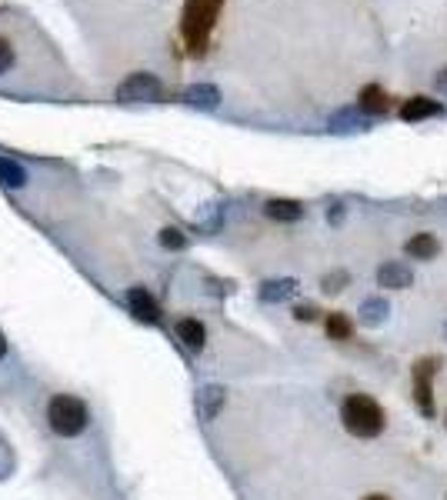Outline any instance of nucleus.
<instances>
[{
	"instance_id": "22",
	"label": "nucleus",
	"mask_w": 447,
	"mask_h": 500,
	"mask_svg": "<svg viewBox=\"0 0 447 500\" xmlns=\"http://www.w3.org/2000/svg\"><path fill=\"white\" fill-rule=\"evenodd\" d=\"M294 321H318V307L314 304H301V307H294Z\"/></svg>"
},
{
	"instance_id": "28",
	"label": "nucleus",
	"mask_w": 447,
	"mask_h": 500,
	"mask_svg": "<svg viewBox=\"0 0 447 500\" xmlns=\"http://www.w3.org/2000/svg\"><path fill=\"white\" fill-rule=\"evenodd\" d=\"M444 424H447V413H444Z\"/></svg>"
},
{
	"instance_id": "14",
	"label": "nucleus",
	"mask_w": 447,
	"mask_h": 500,
	"mask_svg": "<svg viewBox=\"0 0 447 500\" xmlns=\"http://www.w3.org/2000/svg\"><path fill=\"white\" fill-rule=\"evenodd\" d=\"M327 127H331V130H364V127H368V113L358 111V107H347V111L331 113Z\"/></svg>"
},
{
	"instance_id": "27",
	"label": "nucleus",
	"mask_w": 447,
	"mask_h": 500,
	"mask_svg": "<svg viewBox=\"0 0 447 500\" xmlns=\"http://www.w3.org/2000/svg\"><path fill=\"white\" fill-rule=\"evenodd\" d=\"M364 500H391L387 494H371V497H364Z\"/></svg>"
},
{
	"instance_id": "21",
	"label": "nucleus",
	"mask_w": 447,
	"mask_h": 500,
	"mask_svg": "<svg viewBox=\"0 0 447 500\" xmlns=\"http://www.w3.org/2000/svg\"><path fill=\"white\" fill-rule=\"evenodd\" d=\"M13 61H17V57H13V47L0 38V74H7V71L13 67Z\"/></svg>"
},
{
	"instance_id": "1",
	"label": "nucleus",
	"mask_w": 447,
	"mask_h": 500,
	"mask_svg": "<svg viewBox=\"0 0 447 500\" xmlns=\"http://www.w3.org/2000/svg\"><path fill=\"white\" fill-rule=\"evenodd\" d=\"M341 421H344L347 434L360 440L377 438L384 430V424H387L384 407L374 397H368V394H351V397L341 404Z\"/></svg>"
},
{
	"instance_id": "2",
	"label": "nucleus",
	"mask_w": 447,
	"mask_h": 500,
	"mask_svg": "<svg viewBox=\"0 0 447 500\" xmlns=\"http://www.w3.org/2000/svg\"><path fill=\"white\" fill-rule=\"evenodd\" d=\"M47 424L57 438H77V434H84L90 424V413H87V404L74 394H54L47 400Z\"/></svg>"
},
{
	"instance_id": "29",
	"label": "nucleus",
	"mask_w": 447,
	"mask_h": 500,
	"mask_svg": "<svg viewBox=\"0 0 447 500\" xmlns=\"http://www.w3.org/2000/svg\"><path fill=\"white\" fill-rule=\"evenodd\" d=\"M444 338H447V327H444Z\"/></svg>"
},
{
	"instance_id": "15",
	"label": "nucleus",
	"mask_w": 447,
	"mask_h": 500,
	"mask_svg": "<svg viewBox=\"0 0 447 500\" xmlns=\"http://www.w3.org/2000/svg\"><path fill=\"white\" fill-rule=\"evenodd\" d=\"M0 184L11 190H21L27 184V171L11 157H0Z\"/></svg>"
},
{
	"instance_id": "5",
	"label": "nucleus",
	"mask_w": 447,
	"mask_h": 500,
	"mask_svg": "<svg viewBox=\"0 0 447 500\" xmlns=\"http://www.w3.org/2000/svg\"><path fill=\"white\" fill-rule=\"evenodd\" d=\"M441 361H421L414 367V397H418V407H421L424 417H435V394H431V377L437 374Z\"/></svg>"
},
{
	"instance_id": "7",
	"label": "nucleus",
	"mask_w": 447,
	"mask_h": 500,
	"mask_svg": "<svg viewBox=\"0 0 447 500\" xmlns=\"http://www.w3.org/2000/svg\"><path fill=\"white\" fill-rule=\"evenodd\" d=\"M128 307H130V313H134L137 321H144V324H157V321H161V307H157V300H153L144 288L130 290V294H128Z\"/></svg>"
},
{
	"instance_id": "13",
	"label": "nucleus",
	"mask_w": 447,
	"mask_h": 500,
	"mask_svg": "<svg viewBox=\"0 0 447 500\" xmlns=\"http://www.w3.org/2000/svg\"><path fill=\"white\" fill-rule=\"evenodd\" d=\"M294 294H297V280H291V277L268 280V284L261 288V300H264V304H281V300H291Z\"/></svg>"
},
{
	"instance_id": "9",
	"label": "nucleus",
	"mask_w": 447,
	"mask_h": 500,
	"mask_svg": "<svg viewBox=\"0 0 447 500\" xmlns=\"http://www.w3.org/2000/svg\"><path fill=\"white\" fill-rule=\"evenodd\" d=\"M174 334H178V340L187 350H204V344H207L204 324H201V321H194V317H184V321H178Z\"/></svg>"
},
{
	"instance_id": "20",
	"label": "nucleus",
	"mask_w": 447,
	"mask_h": 500,
	"mask_svg": "<svg viewBox=\"0 0 447 500\" xmlns=\"http://www.w3.org/2000/svg\"><path fill=\"white\" fill-rule=\"evenodd\" d=\"M161 247H167V250H184V247H187V238L180 234L178 227H164V230H161Z\"/></svg>"
},
{
	"instance_id": "10",
	"label": "nucleus",
	"mask_w": 447,
	"mask_h": 500,
	"mask_svg": "<svg viewBox=\"0 0 447 500\" xmlns=\"http://www.w3.org/2000/svg\"><path fill=\"white\" fill-rule=\"evenodd\" d=\"M184 104H191L197 111H218L220 90L214 84H194V88L184 90Z\"/></svg>"
},
{
	"instance_id": "3",
	"label": "nucleus",
	"mask_w": 447,
	"mask_h": 500,
	"mask_svg": "<svg viewBox=\"0 0 447 500\" xmlns=\"http://www.w3.org/2000/svg\"><path fill=\"white\" fill-rule=\"evenodd\" d=\"M218 17V0H187V11H184V38L191 40L194 50H201V44L207 40L211 27Z\"/></svg>"
},
{
	"instance_id": "24",
	"label": "nucleus",
	"mask_w": 447,
	"mask_h": 500,
	"mask_svg": "<svg viewBox=\"0 0 447 500\" xmlns=\"http://www.w3.org/2000/svg\"><path fill=\"white\" fill-rule=\"evenodd\" d=\"M435 88H437V94H444V97H447V67H441V71H437Z\"/></svg>"
},
{
	"instance_id": "18",
	"label": "nucleus",
	"mask_w": 447,
	"mask_h": 500,
	"mask_svg": "<svg viewBox=\"0 0 447 500\" xmlns=\"http://www.w3.org/2000/svg\"><path fill=\"white\" fill-rule=\"evenodd\" d=\"M358 111H364L368 117H374V113H384L387 111V97H384L381 88H368L364 94H360V104Z\"/></svg>"
},
{
	"instance_id": "25",
	"label": "nucleus",
	"mask_w": 447,
	"mask_h": 500,
	"mask_svg": "<svg viewBox=\"0 0 447 500\" xmlns=\"http://www.w3.org/2000/svg\"><path fill=\"white\" fill-rule=\"evenodd\" d=\"M327 221L341 224V221H344V207H341V204H334V211H327Z\"/></svg>"
},
{
	"instance_id": "12",
	"label": "nucleus",
	"mask_w": 447,
	"mask_h": 500,
	"mask_svg": "<svg viewBox=\"0 0 447 500\" xmlns=\"http://www.w3.org/2000/svg\"><path fill=\"white\" fill-rule=\"evenodd\" d=\"M441 113H444V107L431 97H414L401 107V117H404V121H427V117H441Z\"/></svg>"
},
{
	"instance_id": "17",
	"label": "nucleus",
	"mask_w": 447,
	"mask_h": 500,
	"mask_svg": "<svg viewBox=\"0 0 447 500\" xmlns=\"http://www.w3.org/2000/svg\"><path fill=\"white\" fill-rule=\"evenodd\" d=\"M404 250H408L414 261H431L437 254V238L435 234H418V238H410L404 244Z\"/></svg>"
},
{
	"instance_id": "23",
	"label": "nucleus",
	"mask_w": 447,
	"mask_h": 500,
	"mask_svg": "<svg viewBox=\"0 0 447 500\" xmlns=\"http://www.w3.org/2000/svg\"><path fill=\"white\" fill-rule=\"evenodd\" d=\"M347 277L344 274H337V277H327V280H324V290H327V294H337V290H344L341 288V284H344Z\"/></svg>"
},
{
	"instance_id": "11",
	"label": "nucleus",
	"mask_w": 447,
	"mask_h": 500,
	"mask_svg": "<svg viewBox=\"0 0 447 500\" xmlns=\"http://www.w3.org/2000/svg\"><path fill=\"white\" fill-rule=\"evenodd\" d=\"M270 221H284V224H294L304 217V204H297V200H287V197H277V200H268V207H264Z\"/></svg>"
},
{
	"instance_id": "26",
	"label": "nucleus",
	"mask_w": 447,
	"mask_h": 500,
	"mask_svg": "<svg viewBox=\"0 0 447 500\" xmlns=\"http://www.w3.org/2000/svg\"><path fill=\"white\" fill-rule=\"evenodd\" d=\"M7 357V338H4V330H0V361Z\"/></svg>"
},
{
	"instance_id": "4",
	"label": "nucleus",
	"mask_w": 447,
	"mask_h": 500,
	"mask_svg": "<svg viewBox=\"0 0 447 500\" xmlns=\"http://www.w3.org/2000/svg\"><path fill=\"white\" fill-rule=\"evenodd\" d=\"M117 100L120 104H157V100H164V84L147 71H137L117 84Z\"/></svg>"
},
{
	"instance_id": "6",
	"label": "nucleus",
	"mask_w": 447,
	"mask_h": 500,
	"mask_svg": "<svg viewBox=\"0 0 447 500\" xmlns=\"http://www.w3.org/2000/svg\"><path fill=\"white\" fill-rule=\"evenodd\" d=\"M224 400H228V390L220 388V384H207V388L197 390V417L201 421H214L220 411H224Z\"/></svg>"
},
{
	"instance_id": "19",
	"label": "nucleus",
	"mask_w": 447,
	"mask_h": 500,
	"mask_svg": "<svg viewBox=\"0 0 447 500\" xmlns=\"http://www.w3.org/2000/svg\"><path fill=\"white\" fill-rule=\"evenodd\" d=\"M327 334H331V340H347L351 338V321L344 313H331L327 317Z\"/></svg>"
},
{
	"instance_id": "16",
	"label": "nucleus",
	"mask_w": 447,
	"mask_h": 500,
	"mask_svg": "<svg viewBox=\"0 0 447 500\" xmlns=\"http://www.w3.org/2000/svg\"><path fill=\"white\" fill-rule=\"evenodd\" d=\"M387 300L384 297H371V300H364V307H360V324L364 327H381L384 321H387Z\"/></svg>"
},
{
	"instance_id": "8",
	"label": "nucleus",
	"mask_w": 447,
	"mask_h": 500,
	"mask_svg": "<svg viewBox=\"0 0 447 500\" xmlns=\"http://www.w3.org/2000/svg\"><path fill=\"white\" fill-rule=\"evenodd\" d=\"M377 284H381L384 290H404L414 284V274H410V267L408 263H384L381 271H377Z\"/></svg>"
}]
</instances>
